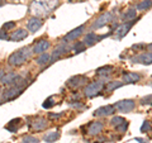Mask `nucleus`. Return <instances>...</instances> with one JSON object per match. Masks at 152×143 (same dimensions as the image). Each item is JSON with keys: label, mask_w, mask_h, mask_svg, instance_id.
<instances>
[{"label": "nucleus", "mask_w": 152, "mask_h": 143, "mask_svg": "<svg viewBox=\"0 0 152 143\" xmlns=\"http://www.w3.org/2000/svg\"><path fill=\"white\" fill-rule=\"evenodd\" d=\"M19 123H20V119L17 118V119H13V120H10V123L7 125V129L9 132H12V133H15L18 131V125H19Z\"/></svg>", "instance_id": "nucleus-24"}, {"label": "nucleus", "mask_w": 152, "mask_h": 143, "mask_svg": "<svg viewBox=\"0 0 152 143\" xmlns=\"http://www.w3.org/2000/svg\"><path fill=\"white\" fill-rule=\"evenodd\" d=\"M146 45L145 43H140V45H134L132 46V50H142V48H146Z\"/></svg>", "instance_id": "nucleus-36"}, {"label": "nucleus", "mask_w": 152, "mask_h": 143, "mask_svg": "<svg viewBox=\"0 0 152 143\" xmlns=\"http://www.w3.org/2000/svg\"><path fill=\"white\" fill-rule=\"evenodd\" d=\"M19 79V76L15 72H10V74H7L1 77V84L4 85H15V80Z\"/></svg>", "instance_id": "nucleus-20"}, {"label": "nucleus", "mask_w": 152, "mask_h": 143, "mask_svg": "<svg viewBox=\"0 0 152 143\" xmlns=\"http://www.w3.org/2000/svg\"><path fill=\"white\" fill-rule=\"evenodd\" d=\"M148 131H151V123L145 120L143 124H142V127H141V132H148Z\"/></svg>", "instance_id": "nucleus-34"}, {"label": "nucleus", "mask_w": 152, "mask_h": 143, "mask_svg": "<svg viewBox=\"0 0 152 143\" xmlns=\"http://www.w3.org/2000/svg\"><path fill=\"white\" fill-rule=\"evenodd\" d=\"M50 47V42L47 39H39L37 43L33 46V53H37V55H41V53H45V52L48 50Z\"/></svg>", "instance_id": "nucleus-11"}, {"label": "nucleus", "mask_w": 152, "mask_h": 143, "mask_svg": "<svg viewBox=\"0 0 152 143\" xmlns=\"http://www.w3.org/2000/svg\"><path fill=\"white\" fill-rule=\"evenodd\" d=\"M103 123L102 122H91L88 127V133L90 136H98L103 131Z\"/></svg>", "instance_id": "nucleus-17"}, {"label": "nucleus", "mask_w": 152, "mask_h": 143, "mask_svg": "<svg viewBox=\"0 0 152 143\" xmlns=\"http://www.w3.org/2000/svg\"><path fill=\"white\" fill-rule=\"evenodd\" d=\"M71 107H74L76 109H83L84 104H81V103H71Z\"/></svg>", "instance_id": "nucleus-38"}, {"label": "nucleus", "mask_w": 152, "mask_h": 143, "mask_svg": "<svg viewBox=\"0 0 152 143\" xmlns=\"http://www.w3.org/2000/svg\"><path fill=\"white\" fill-rule=\"evenodd\" d=\"M137 142H140V143H145L143 139H141V138H137Z\"/></svg>", "instance_id": "nucleus-42"}, {"label": "nucleus", "mask_w": 152, "mask_h": 143, "mask_svg": "<svg viewBox=\"0 0 152 143\" xmlns=\"http://www.w3.org/2000/svg\"><path fill=\"white\" fill-rule=\"evenodd\" d=\"M7 38H9V37H8V34H7L5 31H1V32H0V39H7Z\"/></svg>", "instance_id": "nucleus-39"}, {"label": "nucleus", "mask_w": 152, "mask_h": 143, "mask_svg": "<svg viewBox=\"0 0 152 143\" xmlns=\"http://www.w3.org/2000/svg\"><path fill=\"white\" fill-rule=\"evenodd\" d=\"M58 7V0H33L31 3V13L34 17H47L53 9Z\"/></svg>", "instance_id": "nucleus-1"}, {"label": "nucleus", "mask_w": 152, "mask_h": 143, "mask_svg": "<svg viewBox=\"0 0 152 143\" xmlns=\"http://www.w3.org/2000/svg\"><path fill=\"white\" fill-rule=\"evenodd\" d=\"M113 70H114L113 66H103V67H100V69L96 70V74H98L99 76H102V77L107 79V76L110 75V74L113 72Z\"/></svg>", "instance_id": "nucleus-21"}, {"label": "nucleus", "mask_w": 152, "mask_h": 143, "mask_svg": "<svg viewBox=\"0 0 152 143\" xmlns=\"http://www.w3.org/2000/svg\"><path fill=\"white\" fill-rule=\"evenodd\" d=\"M132 61L134 63H142V65H151L152 63V53L151 52H145L138 56L132 57Z\"/></svg>", "instance_id": "nucleus-9"}, {"label": "nucleus", "mask_w": 152, "mask_h": 143, "mask_svg": "<svg viewBox=\"0 0 152 143\" xmlns=\"http://www.w3.org/2000/svg\"><path fill=\"white\" fill-rule=\"evenodd\" d=\"M104 88V81L99 80V81H94V82L89 84L86 88L84 90V94L86 95L88 98H94L96 95H100L102 94V90Z\"/></svg>", "instance_id": "nucleus-3"}, {"label": "nucleus", "mask_w": 152, "mask_h": 143, "mask_svg": "<svg viewBox=\"0 0 152 143\" xmlns=\"http://www.w3.org/2000/svg\"><path fill=\"white\" fill-rule=\"evenodd\" d=\"M88 79L85 77L84 75H76V76H72L71 79H69L67 81V86L71 88V89H79L84 86L85 84H86Z\"/></svg>", "instance_id": "nucleus-6"}, {"label": "nucleus", "mask_w": 152, "mask_h": 143, "mask_svg": "<svg viewBox=\"0 0 152 143\" xmlns=\"http://www.w3.org/2000/svg\"><path fill=\"white\" fill-rule=\"evenodd\" d=\"M42 26H43V22L37 17H32L29 20H28V24H27L28 31H31L32 33H36L37 31H39V28Z\"/></svg>", "instance_id": "nucleus-14"}, {"label": "nucleus", "mask_w": 152, "mask_h": 143, "mask_svg": "<svg viewBox=\"0 0 152 143\" xmlns=\"http://www.w3.org/2000/svg\"><path fill=\"white\" fill-rule=\"evenodd\" d=\"M3 4H4V1H1V0H0V7H1V5H3Z\"/></svg>", "instance_id": "nucleus-44"}, {"label": "nucleus", "mask_w": 152, "mask_h": 143, "mask_svg": "<svg viewBox=\"0 0 152 143\" xmlns=\"http://www.w3.org/2000/svg\"><path fill=\"white\" fill-rule=\"evenodd\" d=\"M105 37H108V34H104V36H100V37H98L95 33H93V32H90V33H88L86 36H85V38H84V43L86 45V46H93L94 43H96L98 41H100L102 38H105Z\"/></svg>", "instance_id": "nucleus-16"}, {"label": "nucleus", "mask_w": 152, "mask_h": 143, "mask_svg": "<svg viewBox=\"0 0 152 143\" xmlns=\"http://www.w3.org/2000/svg\"><path fill=\"white\" fill-rule=\"evenodd\" d=\"M62 115H64V113H60V114H53V113H51L48 117H50V119H58L60 117H62Z\"/></svg>", "instance_id": "nucleus-37"}, {"label": "nucleus", "mask_w": 152, "mask_h": 143, "mask_svg": "<svg viewBox=\"0 0 152 143\" xmlns=\"http://www.w3.org/2000/svg\"><path fill=\"white\" fill-rule=\"evenodd\" d=\"M114 107H115V109H118L121 113H129L134 109L136 103L131 99H127V100H121V101L115 103Z\"/></svg>", "instance_id": "nucleus-5"}, {"label": "nucleus", "mask_w": 152, "mask_h": 143, "mask_svg": "<svg viewBox=\"0 0 152 143\" xmlns=\"http://www.w3.org/2000/svg\"><path fill=\"white\" fill-rule=\"evenodd\" d=\"M136 9H128V10L123 14V20L124 22H129V20H134L136 18Z\"/></svg>", "instance_id": "nucleus-25"}, {"label": "nucleus", "mask_w": 152, "mask_h": 143, "mask_svg": "<svg viewBox=\"0 0 152 143\" xmlns=\"http://www.w3.org/2000/svg\"><path fill=\"white\" fill-rule=\"evenodd\" d=\"M0 104H1V101H0Z\"/></svg>", "instance_id": "nucleus-45"}, {"label": "nucleus", "mask_w": 152, "mask_h": 143, "mask_svg": "<svg viewBox=\"0 0 152 143\" xmlns=\"http://www.w3.org/2000/svg\"><path fill=\"white\" fill-rule=\"evenodd\" d=\"M121 86H123L122 81H110V82L107 85V90H108V91H113L114 89H118Z\"/></svg>", "instance_id": "nucleus-27"}, {"label": "nucleus", "mask_w": 152, "mask_h": 143, "mask_svg": "<svg viewBox=\"0 0 152 143\" xmlns=\"http://www.w3.org/2000/svg\"><path fill=\"white\" fill-rule=\"evenodd\" d=\"M84 29H85V26H80V27H77V28H75L74 31L69 32L65 36L64 39H65L66 42H72V41H76V38H79L80 36L83 34Z\"/></svg>", "instance_id": "nucleus-13"}, {"label": "nucleus", "mask_w": 152, "mask_h": 143, "mask_svg": "<svg viewBox=\"0 0 152 143\" xmlns=\"http://www.w3.org/2000/svg\"><path fill=\"white\" fill-rule=\"evenodd\" d=\"M22 91H23L22 86H19V85H13L12 88H9L8 90H5V91L3 93V99L5 100V101L13 100V99H15L17 96H19V95L22 94Z\"/></svg>", "instance_id": "nucleus-4"}, {"label": "nucleus", "mask_w": 152, "mask_h": 143, "mask_svg": "<svg viewBox=\"0 0 152 143\" xmlns=\"http://www.w3.org/2000/svg\"><path fill=\"white\" fill-rule=\"evenodd\" d=\"M147 48H148L150 51H152V43H151V45H148V46H147Z\"/></svg>", "instance_id": "nucleus-43"}, {"label": "nucleus", "mask_w": 152, "mask_h": 143, "mask_svg": "<svg viewBox=\"0 0 152 143\" xmlns=\"http://www.w3.org/2000/svg\"><path fill=\"white\" fill-rule=\"evenodd\" d=\"M32 52L29 47H23V48L18 50L17 52H14V53H12L10 56H9L8 58V63L13 66V67H18V66H22L23 63L26 62V61L29 58Z\"/></svg>", "instance_id": "nucleus-2"}, {"label": "nucleus", "mask_w": 152, "mask_h": 143, "mask_svg": "<svg viewBox=\"0 0 152 143\" xmlns=\"http://www.w3.org/2000/svg\"><path fill=\"white\" fill-rule=\"evenodd\" d=\"M152 5V0H143V1H141L140 4H137V10H146V9H148Z\"/></svg>", "instance_id": "nucleus-26"}, {"label": "nucleus", "mask_w": 152, "mask_h": 143, "mask_svg": "<svg viewBox=\"0 0 152 143\" xmlns=\"http://www.w3.org/2000/svg\"><path fill=\"white\" fill-rule=\"evenodd\" d=\"M58 138H60V132L58 131H53V132L47 133L43 139L47 143H53V142H56L57 139H58Z\"/></svg>", "instance_id": "nucleus-22"}, {"label": "nucleus", "mask_w": 152, "mask_h": 143, "mask_svg": "<svg viewBox=\"0 0 152 143\" xmlns=\"http://www.w3.org/2000/svg\"><path fill=\"white\" fill-rule=\"evenodd\" d=\"M23 142L22 143H38L39 142V139L36 137H33V136H26V137H23Z\"/></svg>", "instance_id": "nucleus-30"}, {"label": "nucleus", "mask_w": 152, "mask_h": 143, "mask_svg": "<svg viewBox=\"0 0 152 143\" xmlns=\"http://www.w3.org/2000/svg\"><path fill=\"white\" fill-rule=\"evenodd\" d=\"M141 104L142 105H146V104H152V95H148V96H145L141 99Z\"/></svg>", "instance_id": "nucleus-35"}, {"label": "nucleus", "mask_w": 152, "mask_h": 143, "mask_svg": "<svg viewBox=\"0 0 152 143\" xmlns=\"http://www.w3.org/2000/svg\"><path fill=\"white\" fill-rule=\"evenodd\" d=\"M110 22H112V13H109V12L108 13H103L102 15L93 23L91 28L93 29H99V28L107 26L108 23H110Z\"/></svg>", "instance_id": "nucleus-7"}, {"label": "nucleus", "mask_w": 152, "mask_h": 143, "mask_svg": "<svg viewBox=\"0 0 152 143\" xmlns=\"http://www.w3.org/2000/svg\"><path fill=\"white\" fill-rule=\"evenodd\" d=\"M126 120L123 119L122 117H114V118H112V120H110V124L112 125H114V127H118V125H121L122 123H124Z\"/></svg>", "instance_id": "nucleus-29"}, {"label": "nucleus", "mask_w": 152, "mask_h": 143, "mask_svg": "<svg viewBox=\"0 0 152 143\" xmlns=\"http://www.w3.org/2000/svg\"><path fill=\"white\" fill-rule=\"evenodd\" d=\"M69 50H70V48H69L67 46H64V45L58 46V47H57V48L55 50L53 53H52V56H51V62H55V61H57V60L60 58V57H62L64 55H66Z\"/></svg>", "instance_id": "nucleus-18"}, {"label": "nucleus", "mask_w": 152, "mask_h": 143, "mask_svg": "<svg viewBox=\"0 0 152 143\" xmlns=\"http://www.w3.org/2000/svg\"><path fill=\"white\" fill-rule=\"evenodd\" d=\"M104 141H107V138H105V137H102V138H98V139L95 141L94 143H103Z\"/></svg>", "instance_id": "nucleus-40"}, {"label": "nucleus", "mask_w": 152, "mask_h": 143, "mask_svg": "<svg viewBox=\"0 0 152 143\" xmlns=\"http://www.w3.org/2000/svg\"><path fill=\"white\" fill-rule=\"evenodd\" d=\"M27 37H28V32L26 29H23V28H20V29L14 31L12 34L9 36V41H12V42H19V41L26 39Z\"/></svg>", "instance_id": "nucleus-15"}, {"label": "nucleus", "mask_w": 152, "mask_h": 143, "mask_svg": "<svg viewBox=\"0 0 152 143\" xmlns=\"http://www.w3.org/2000/svg\"><path fill=\"white\" fill-rule=\"evenodd\" d=\"M53 105H55V103H53V98H52V96H50L43 103V108H46V109H50V108H52Z\"/></svg>", "instance_id": "nucleus-31"}, {"label": "nucleus", "mask_w": 152, "mask_h": 143, "mask_svg": "<svg viewBox=\"0 0 152 143\" xmlns=\"http://www.w3.org/2000/svg\"><path fill=\"white\" fill-rule=\"evenodd\" d=\"M3 76H4V71H3L1 69H0V80H1V77H3Z\"/></svg>", "instance_id": "nucleus-41"}, {"label": "nucleus", "mask_w": 152, "mask_h": 143, "mask_svg": "<svg viewBox=\"0 0 152 143\" xmlns=\"http://www.w3.org/2000/svg\"><path fill=\"white\" fill-rule=\"evenodd\" d=\"M15 27V22H8V23H5V24L3 26V31H10V29H13V28Z\"/></svg>", "instance_id": "nucleus-32"}, {"label": "nucleus", "mask_w": 152, "mask_h": 143, "mask_svg": "<svg viewBox=\"0 0 152 143\" xmlns=\"http://www.w3.org/2000/svg\"><path fill=\"white\" fill-rule=\"evenodd\" d=\"M47 125H48V123L45 118H36L34 120H32L29 123V127L32 131H36V132H41V131H45Z\"/></svg>", "instance_id": "nucleus-8"}, {"label": "nucleus", "mask_w": 152, "mask_h": 143, "mask_svg": "<svg viewBox=\"0 0 152 143\" xmlns=\"http://www.w3.org/2000/svg\"><path fill=\"white\" fill-rule=\"evenodd\" d=\"M127 128H128V122H124V123H122L121 125L115 127V129H117V132L123 133V132H126V131H127Z\"/></svg>", "instance_id": "nucleus-33"}, {"label": "nucleus", "mask_w": 152, "mask_h": 143, "mask_svg": "<svg viewBox=\"0 0 152 143\" xmlns=\"http://www.w3.org/2000/svg\"><path fill=\"white\" fill-rule=\"evenodd\" d=\"M115 112V107L114 105H105V107H102L96 109L94 112V115L95 117H108V115H112Z\"/></svg>", "instance_id": "nucleus-12"}, {"label": "nucleus", "mask_w": 152, "mask_h": 143, "mask_svg": "<svg viewBox=\"0 0 152 143\" xmlns=\"http://www.w3.org/2000/svg\"><path fill=\"white\" fill-rule=\"evenodd\" d=\"M134 22L136 20H129V22H124L122 26H119L115 29V36L118 38H122V37H124L128 32H129V29L133 27V24H134Z\"/></svg>", "instance_id": "nucleus-10"}, {"label": "nucleus", "mask_w": 152, "mask_h": 143, "mask_svg": "<svg viewBox=\"0 0 152 143\" xmlns=\"http://www.w3.org/2000/svg\"><path fill=\"white\" fill-rule=\"evenodd\" d=\"M85 47H86V45H85L84 42H76L72 47V50H74L75 53H80V52L85 51Z\"/></svg>", "instance_id": "nucleus-28"}, {"label": "nucleus", "mask_w": 152, "mask_h": 143, "mask_svg": "<svg viewBox=\"0 0 152 143\" xmlns=\"http://www.w3.org/2000/svg\"><path fill=\"white\" fill-rule=\"evenodd\" d=\"M141 80V75L136 72H127L123 75V84H136Z\"/></svg>", "instance_id": "nucleus-19"}, {"label": "nucleus", "mask_w": 152, "mask_h": 143, "mask_svg": "<svg viewBox=\"0 0 152 143\" xmlns=\"http://www.w3.org/2000/svg\"><path fill=\"white\" fill-rule=\"evenodd\" d=\"M51 62V56L48 53H41V56L37 58V65H39V66H46L47 63H50Z\"/></svg>", "instance_id": "nucleus-23"}]
</instances>
